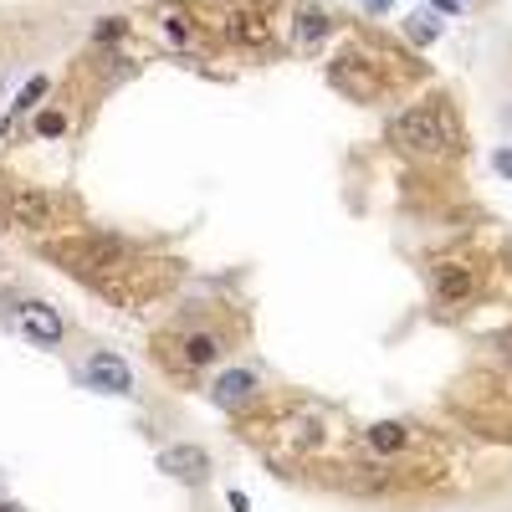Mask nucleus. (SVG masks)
<instances>
[{"instance_id": "7ed1b4c3", "label": "nucleus", "mask_w": 512, "mask_h": 512, "mask_svg": "<svg viewBox=\"0 0 512 512\" xmlns=\"http://www.w3.org/2000/svg\"><path fill=\"white\" fill-rule=\"evenodd\" d=\"M6 323L26 338L31 349L41 354H62L67 349V338H72V323L57 303H47V297H36V292H21L16 303L6 308Z\"/></svg>"}, {"instance_id": "dca6fc26", "label": "nucleus", "mask_w": 512, "mask_h": 512, "mask_svg": "<svg viewBox=\"0 0 512 512\" xmlns=\"http://www.w3.org/2000/svg\"><path fill=\"white\" fill-rule=\"evenodd\" d=\"M405 36H410V41H420V47H425V41H436V36H441V21L420 11V16H410V21H405Z\"/></svg>"}, {"instance_id": "6e6552de", "label": "nucleus", "mask_w": 512, "mask_h": 512, "mask_svg": "<svg viewBox=\"0 0 512 512\" xmlns=\"http://www.w3.org/2000/svg\"><path fill=\"white\" fill-rule=\"evenodd\" d=\"M231 47H267L272 36V21H267V6H231L226 21H221Z\"/></svg>"}, {"instance_id": "a211bd4d", "label": "nucleus", "mask_w": 512, "mask_h": 512, "mask_svg": "<svg viewBox=\"0 0 512 512\" xmlns=\"http://www.w3.org/2000/svg\"><path fill=\"white\" fill-rule=\"evenodd\" d=\"M226 507H231V512H251V497H246L241 487H231V492H226Z\"/></svg>"}, {"instance_id": "9b49d317", "label": "nucleus", "mask_w": 512, "mask_h": 512, "mask_svg": "<svg viewBox=\"0 0 512 512\" xmlns=\"http://www.w3.org/2000/svg\"><path fill=\"white\" fill-rule=\"evenodd\" d=\"M364 446H369L374 456H400V451L410 446V425H405V420H374L369 431H364Z\"/></svg>"}, {"instance_id": "ddd939ff", "label": "nucleus", "mask_w": 512, "mask_h": 512, "mask_svg": "<svg viewBox=\"0 0 512 512\" xmlns=\"http://www.w3.org/2000/svg\"><path fill=\"white\" fill-rule=\"evenodd\" d=\"M47 93H52V77H47V72H36V77L26 82V88L16 93V103L6 108V118H0V123H6V128H16L21 118H31V113L41 108V98H47Z\"/></svg>"}, {"instance_id": "1a4fd4ad", "label": "nucleus", "mask_w": 512, "mask_h": 512, "mask_svg": "<svg viewBox=\"0 0 512 512\" xmlns=\"http://www.w3.org/2000/svg\"><path fill=\"white\" fill-rule=\"evenodd\" d=\"M431 292H436L441 308H456V303H466V297L477 292V272L466 267V262H441L431 272Z\"/></svg>"}, {"instance_id": "412c9836", "label": "nucleus", "mask_w": 512, "mask_h": 512, "mask_svg": "<svg viewBox=\"0 0 512 512\" xmlns=\"http://www.w3.org/2000/svg\"><path fill=\"white\" fill-rule=\"evenodd\" d=\"M0 492H6V487H0Z\"/></svg>"}, {"instance_id": "20e7f679", "label": "nucleus", "mask_w": 512, "mask_h": 512, "mask_svg": "<svg viewBox=\"0 0 512 512\" xmlns=\"http://www.w3.org/2000/svg\"><path fill=\"white\" fill-rule=\"evenodd\" d=\"M0 221L21 236H52L62 231V195L41 190V185H16L0 195Z\"/></svg>"}, {"instance_id": "6ab92c4d", "label": "nucleus", "mask_w": 512, "mask_h": 512, "mask_svg": "<svg viewBox=\"0 0 512 512\" xmlns=\"http://www.w3.org/2000/svg\"><path fill=\"white\" fill-rule=\"evenodd\" d=\"M0 512H31V507H26V502H16L11 492H0Z\"/></svg>"}, {"instance_id": "39448f33", "label": "nucleus", "mask_w": 512, "mask_h": 512, "mask_svg": "<svg viewBox=\"0 0 512 512\" xmlns=\"http://www.w3.org/2000/svg\"><path fill=\"white\" fill-rule=\"evenodd\" d=\"M390 139H395L400 149H410V154H446V149H456V134H451L446 113L431 108V103L405 108V113L390 123Z\"/></svg>"}, {"instance_id": "423d86ee", "label": "nucleus", "mask_w": 512, "mask_h": 512, "mask_svg": "<svg viewBox=\"0 0 512 512\" xmlns=\"http://www.w3.org/2000/svg\"><path fill=\"white\" fill-rule=\"evenodd\" d=\"M154 466L175 487H185V492H205L210 477H216V456H210V446H200V441H169V446H159Z\"/></svg>"}, {"instance_id": "9d476101", "label": "nucleus", "mask_w": 512, "mask_h": 512, "mask_svg": "<svg viewBox=\"0 0 512 512\" xmlns=\"http://www.w3.org/2000/svg\"><path fill=\"white\" fill-rule=\"evenodd\" d=\"M333 26H338V16H328L323 6H297V11H292V41H297L303 52H318L323 41L333 36Z\"/></svg>"}, {"instance_id": "f257e3e1", "label": "nucleus", "mask_w": 512, "mask_h": 512, "mask_svg": "<svg viewBox=\"0 0 512 512\" xmlns=\"http://www.w3.org/2000/svg\"><path fill=\"white\" fill-rule=\"evenodd\" d=\"M241 344V323H226V308L185 313L149 338V354L169 379H210Z\"/></svg>"}, {"instance_id": "f03ea898", "label": "nucleus", "mask_w": 512, "mask_h": 512, "mask_svg": "<svg viewBox=\"0 0 512 512\" xmlns=\"http://www.w3.org/2000/svg\"><path fill=\"white\" fill-rule=\"evenodd\" d=\"M205 400L216 405L231 420H251L256 410L267 405V374L256 364H221L216 374L205 379Z\"/></svg>"}, {"instance_id": "0eeeda50", "label": "nucleus", "mask_w": 512, "mask_h": 512, "mask_svg": "<svg viewBox=\"0 0 512 512\" xmlns=\"http://www.w3.org/2000/svg\"><path fill=\"white\" fill-rule=\"evenodd\" d=\"M77 384H82V390H93V395H108V400H128L139 390L134 364H128L118 349H93L88 359L77 364Z\"/></svg>"}, {"instance_id": "2eb2a0df", "label": "nucleus", "mask_w": 512, "mask_h": 512, "mask_svg": "<svg viewBox=\"0 0 512 512\" xmlns=\"http://www.w3.org/2000/svg\"><path fill=\"white\" fill-rule=\"evenodd\" d=\"M123 36H128V16H103L93 26V47H113V41H123Z\"/></svg>"}, {"instance_id": "aec40b11", "label": "nucleus", "mask_w": 512, "mask_h": 512, "mask_svg": "<svg viewBox=\"0 0 512 512\" xmlns=\"http://www.w3.org/2000/svg\"><path fill=\"white\" fill-rule=\"evenodd\" d=\"M359 6H364V11H374V16H379V11H390V6H395V0H359Z\"/></svg>"}, {"instance_id": "4468645a", "label": "nucleus", "mask_w": 512, "mask_h": 512, "mask_svg": "<svg viewBox=\"0 0 512 512\" xmlns=\"http://www.w3.org/2000/svg\"><path fill=\"white\" fill-rule=\"evenodd\" d=\"M31 134H36V139H62V134H67V113H62V108H41V113L31 118Z\"/></svg>"}, {"instance_id": "f8f14e48", "label": "nucleus", "mask_w": 512, "mask_h": 512, "mask_svg": "<svg viewBox=\"0 0 512 512\" xmlns=\"http://www.w3.org/2000/svg\"><path fill=\"white\" fill-rule=\"evenodd\" d=\"M154 16H159V31H164L169 47H185V41L195 36V16H190L185 0H164V6H159Z\"/></svg>"}, {"instance_id": "f3484780", "label": "nucleus", "mask_w": 512, "mask_h": 512, "mask_svg": "<svg viewBox=\"0 0 512 512\" xmlns=\"http://www.w3.org/2000/svg\"><path fill=\"white\" fill-rule=\"evenodd\" d=\"M492 169H497L502 180H512V149H497V154H492Z\"/></svg>"}]
</instances>
